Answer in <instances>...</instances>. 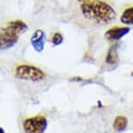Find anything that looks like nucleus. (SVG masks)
Here are the masks:
<instances>
[{"label":"nucleus","instance_id":"f257e3e1","mask_svg":"<svg viewBox=\"0 0 133 133\" xmlns=\"http://www.w3.org/2000/svg\"><path fill=\"white\" fill-rule=\"evenodd\" d=\"M82 15L96 25H107L116 19V12L114 7L103 0H89L80 4Z\"/></svg>","mask_w":133,"mask_h":133},{"label":"nucleus","instance_id":"f03ea898","mask_svg":"<svg viewBox=\"0 0 133 133\" xmlns=\"http://www.w3.org/2000/svg\"><path fill=\"white\" fill-rule=\"evenodd\" d=\"M28 30V25L25 21L15 19L6 24L0 29V51L12 48L18 44L19 36Z\"/></svg>","mask_w":133,"mask_h":133},{"label":"nucleus","instance_id":"7ed1b4c3","mask_svg":"<svg viewBox=\"0 0 133 133\" xmlns=\"http://www.w3.org/2000/svg\"><path fill=\"white\" fill-rule=\"evenodd\" d=\"M16 78L23 81L39 82L46 78V75L41 68L30 64H19L14 70Z\"/></svg>","mask_w":133,"mask_h":133},{"label":"nucleus","instance_id":"20e7f679","mask_svg":"<svg viewBox=\"0 0 133 133\" xmlns=\"http://www.w3.org/2000/svg\"><path fill=\"white\" fill-rule=\"evenodd\" d=\"M48 127V121L44 115L30 116L24 120L23 130L25 133H45Z\"/></svg>","mask_w":133,"mask_h":133},{"label":"nucleus","instance_id":"39448f33","mask_svg":"<svg viewBox=\"0 0 133 133\" xmlns=\"http://www.w3.org/2000/svg\"><path fill=\"white\" fill-rule=\"evenodd\" d=\"M130 32V26L126 25H116L109 28L108 30L104 32V38L109 40V41H118V40L122 39L126 35H128Z\"/></svg>","mask_w":133,"mask_h":133},{"label":"nucleus","instance_id":"423d86ee","mask_svg":"<svg viewBox=\"0 0 133 133\" xmlns=\"http://www.w3.org/2000/svg\"><path fill=\"white\" fill-rule=\"evenodd\" d=\"M46 41V34L42 29L35 30L31 36L30 43L32 48L37 53H42L45 49V45Z\"/></svg>","mask_w":133,"mask_h":133},{"label":"nucleus","instance_id":"0eeeda50","mask_svg":"<svg viewBox=\"0 0 133 133\" xmlns=\"http://www.w3.org/2000/svg\"><path fill=\"white\" fill-rule=\"evenodd\" d=\"M117 49H118L117 45H112V46L109 48L108 52H107V54H106V56H105L106 64H108V65H110V66H114L117 64L118 61H119Z\"/></svg>","mask_w":133,"mask_h":133},{"label":"nucleus","instance_id":"6e6552de","mask_svg":"<svg viewBox=\"0 0 133 133\" xmlns=\"http://www.w3.org/2000/svg\"><path fill=\"white\" fill-rule=\"evenodd\" d=\"M128 123H129V121L126 116L118 115L116 116L113 121V129L116 132H123L127 129Z\"/></svg>","mask_w":133,"mask_h":133},{"label":"nucleus","instance_id":"1a4fd4ad","mask_svg":"<svg viewBox=\"0 0 133 133\" xmlns=\"http://www.w3.org/2000/svg\"><path fill=\"white\" fill-rule=\"evenodd\" d=\"M119 19L123 25H125L126 26H133V6L125 8L121 13Z\"/></svg>","mask_w":133,"mask_h":133},{"label":"nucleus","instance_id":"9d476101","mask_svg":"<svg viewBox=\"0 0 133 133\" xmlns=\"http://www.w3.org/2000/svg\"><path fill=\"white\" fill-rule=\"evenodd\" d=\"M64 41V37L60 32H55L51 36V43L54 46H61Z\"/></svg>","mask_w":133,"mask_h":133},{"label":"nucleus","instance_id":"9b49d317","mask_svg":"<svg viewBox=\"0 0 133 133\" xmlns=\"http://www.w3.org/2000/svg\"><path fill=\"white\" fill-rule=\"evenodd\" d=\"M78 2L81 4V3H83V2H86V1H89V0H77Z\"/></svg>","mask_w":133,"mask_h":133},{"label":"nucleus","instance_id":"f8f14e48","mask_svg":"<svg viewBox=\"0 0 133 133\" xmlns=\"http://www.w3.org/2000/svg\"><path fill=\"white\" fill-rule=\"evenodd\" d=\"M0 133H5V131H4V130L2 127H0Z\"/></svg>","mask_w":133,"mask_h":133}]
</instances>
